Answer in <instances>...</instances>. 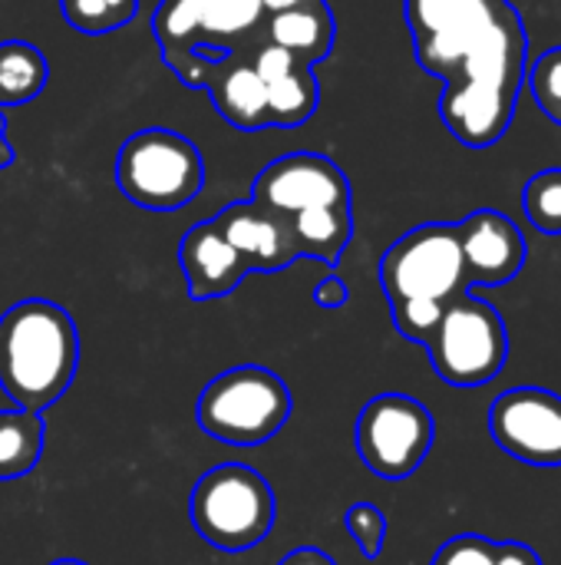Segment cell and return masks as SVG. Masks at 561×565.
<instances>
[{
  "instance_id": "obj_1",
  "label": "cell",
  "mask_w": 561,
  "mask_h": 565,
  "mask_svg": "<svg viewBox=\"0 0 561 565\" xmlns=\"http://www.w3.org/2000/svg\"><path fill=\"white\" fill-rule=\"evenodd\" d=\"M417 63L443 83L440 116L470 149L496 146L516 116L529 33L509 0H403Z\"/></svg>"
},
{
  "instance_id": "obj_2",
  "label": "cell",
  "mask_w": 561,
  "mask_h": 565,
  "mask_svg": "<svg viewBox=\"0 0 561 565\" xmlns=\"http://www.w3.org/2000/svg\"><path fill=\"white\" fill-rule=\"evenodd\" d=\"M76 367L79 334L66 308L26 298L0 315V391L17 411L53 407L69 391Z\"/></svg>"
},
{
  "instance_id": "obj_3",
  "label": "cell",
  "mask_w": 561,
  "mask_h": 565,
  "mask_svg": "<svg viewBox=\"0 0 561 565\" xmlns=\"http://www.w3.org/2000/svg\"><path fill=\"white\" fill-rule=\"evenodd\" d=\"M195 417L198 427L218 444L261 447L288 424L291 391L274 371L261 364H241L205 384Z\"/></svg>"
},
{
  "instance_id": "obj_4",
  "label": "cell",
  "mask_w": 561,
  "mask_h": 565,
  "mask_svg": "<svg viewBox=\"0 0 561 565\" xmlns=\"http://www.w3.org/2000/svg\"><path fill=\"white\" fill-rule=\"evenodd\" d=\"M188 513L208 546L222 553H245L271 533L278 503L271 483L258 470L222 463L198 477Z\"/></svg>"
},
{
  "instance_id": "obj_5",
  "label": "cell",
  "mask_w": 561,
  "mask_h": 565,
  "mask_svg": "<svg viewBox=\"0 0 561 565\" xmlns=\"http://www.w3.org/2000/svg\"><path fill=\"white\" fill-rule=\"evenodd\" d=\"M119 192L145 212H179L205 185V162L192 139L149 126L132 132L116 156Z\"/></svg>"
},
{
  "instance_id": "obj_6",
  "label": "cell",
  "mask_w": 561,
  "mask_h": 565,
  "mask_svg": "<svg viewBox=\"0 0 561 565\" xmlns=\"http://www.w3.org/2000/svg\"><path fill=\"white\" fill-rule=\"evenodd\" d=\"M380 285L390 305H450L470 291L460 232L453 222H427L400 235L380 258Z\"/></svg>"
},
{
  "instance_id": "obj_7",
  "label": "cell",
  "mask_w": 561,
  "mask_h": 565,
  "mask_svg": "<svg viewBox=\"0 0 561 565\" xmlns=\"http://www.w3.org/2000/svg\"><path fill=\"white\" fill-rule=\"evenodd\" d=\"M427 351L433 371L450 387H483L506 367V321L489 301L463 291L446 305L433 338L427 341Z\"/></svg>"
},
{
  "instance_id": "obj_8",
  "label": "cell",
  "mask_w": 561,
  "mask_h": 565,
  "mask_svg": "<svg viewBox=\"0 0 561 565\" xmlns=\"http://www.w3.org/2000/svg\"><path fill=\"white\" fill-rule=\"evenodd\" d=\"M261 0H159L152 36L159 50H192L222 60L265 40Z\"/></svg>"
},
{
  "instance_id": "obj_9",
  "label": "cell",
  "mask_w": 561,
  "mask_h": 565,
  "mask_svg": "<svg viewBox=\"0 0 561 565\" xmlns=\"http://www.w3.org/2000/svg\"><path fill=\"white\" fill-rule=\"evenodd\" d=\"M436 437L433 414L410 394H380L357 417V454L384 480L413 477Z\"/></svg>"
},
{
  "instance_id": "obj_10",
  "label": "cell",
  "mask_w": 561,
  "mask_h": 565,
  "mask_svg": "<svg viewBox=\"0 0 561 565\" xmlns=\"http://www.w3.org/2000/svg\"><path fill=\"white\" fill-rule=\"evenodd\" d=\"M162 63L192 89H205L212 96V106L222 113L225 122H231L241 132L268 129V89L261 76L251 66V56L245 50L228 53L222 60H208L192 50H159Z\"/></svg>"
},
{
  "instance_id": "obj_11",
  "label": "cell",
  "mask_w": 561,
  "mask_h": 565,
  "mask_svg": "<svg viewBox=\"0 0 561 565\" xmlns=\"http://www.w3.org/2000/svg\"><path fill=\"white\" fill-rule=\"evenodd\" d=\"M493 440L529 467H561V397L546 387H513L489 407Z\"/></svg>"
},
{
  "instance_id": "obj_12",
  "label": "cell",
  "mask_w": 561,
  "mask_h": 565,
  "mask_svg": "<svg viewBox=\"0 0 561 565\" xmlns=\"http://www.w3.org/2000/svg\"><path fill=\"white\" fill-rule=\"evenodd\" d=\"M251 202L291 218L308 209L350 205V182L334 159L321 152H291L258 172Z\"/></svg>"
},
{
  "instance_id": "obj_13",
  "label": "cell",
  "mask_w": 561,
  "mask_h": 565,
  "mask_svg": "<svg viewBox=\"0 0 561 565\" xmlns=\"http://www.w3.org/2000/svg\"><path fill=\"white\" fill-rule=\"evenodd\" d=\"M460 232V248H463V265L470 288L473 285H506L526 268V235L519 225L496 212V209H479L456 222Z\"/></svg>"
},
{
  "instance_id": "obj_14",
  "label": "cell",
  "mask_w": 561,
  "mask_h": 565,
  "mask_svg": "<svg viewBox=\"0 0 561 565\" xmlns=\"http://www.w3.org/2000/svg\"><path fill=\"white\" fill-rule=\"evenodd\" d=\"M212 222L231 242V248L248 262L251 271H281L294 258H301L291 222L251 199L231 202Z\"/></svg>"
},
{
  "instance_id": "obj_15",
  "label": "cell",
  "mask_w": 561,
  "mask_h": 565,
  "mask_svg": "<svg viewBox=\"0 0 561 565\" xmlns=\"http://www.w3.org/2000/svg\"><path fill=\"white\" fill-rule=\"evenodd\" d=\"M255 73L261 76L265 89H268V119L271 126L291 129V126H304L317 103H321V86L311 73L308 63L294 60L288 50L261 40L248 50Z\"/></svg>"
},
{
  "instance_id": "obj_16",
  "label": "cell",
  "mask_w": 561,
  "mask_h": 565,
  "mask_svg": "<svg viewBox=\"0 0 561 565\" xmlns=\"http://www.w3.org/2000/svg\"><path fill=\"white\" fill-rule=\"evenodd\" d=\"M179 268L185 275L188 295L195 301H212L231 295L248 278V262L231 248V242L218 232V225L198 222L179 242Z\"/></svg>"
},
{
  "instance_id": "obj_17",
  "label": "cell",
  "mask_w": 561,
  "mask_h": 565,
  "mask_svg": "<svg viewBox=\"0 0 561 565\" xmlns=\"http://www.w3.org/2000/svg\"><path fill=\"white\" fill-rule=\"evenodd\" d=\"M334 36H337V23L327 0H311L281 13H268L265 20V40L288 50L294 60L308 66L331 56Z\"/></svg>"
},
{
  "instance_id": "obj_18",
  "label": "cell",
  "mask_w": 561,
  "mask_h": 565,
  "mask_svg": "<svg viewBox=\"0 0 561 565\" xmlns=\"http://www.w3.org/2000/svg\"><path fill=\"white\" fill-rule=\"evenodd\" d=\"M298 255L301 258H317L324 265H337L344 248L354 238V212L350 205H324V209H308L288 218Z\"/></svg>"
},
{
  "instance_id": "obj_19",
  "label": "cell",
  "mask_w": 561,
  "mask_h": 565,
  "mask_svg": "<svg viewBox=\"0 0 561 565\" xmlns=\"http://www.w3.org/2000/svg\"><path fill=\"white\" fill-rule=\"evenodd\" d=\"M50 66L40 46L26 40H3L0 43V109L33 103L46 86Z\"/></svg>"
},
{
  "instance_id": "obj_20",
  "label": "cell",
  "mask_w": 561,
  "mask_h": 565,
  "mask_svg": "<svg viewBox=\"0 0 561 565\" xmlns=\"http://www.w3.org/2000/svg\"><path fill=\"white\" fill-rule=\"evenodd\" d=\"M43 457V417L30 411H0V483L26 477Z\"/></svg>"
},
{
  "instance_id": "obj_21",
  "label": "cell",
  "mask_w": 561,
  "mask_h": 565,
  "mask_svg": "<svg viewBox=\"0 0 561 565\" xmlns=\"http://www.w3.org/2000/svg\"><path fill=\"white\" fill-rule=\"evenodd\" d=\"M430 565H542V559L526 543H503V540L463 533L453 536Z\"/></svg>"
},
{
  "instance_id": "obj_22",
  "label": "cell",
  "mask_w": 561,
  "mask_h": 565,
  "mask_svg": "<svg viewBox=\"0 0 561 565\" xmlns=\"http://www.w3.org/2000/svg\"><path fill=\"white\" fill-rule=\"evenodd\" d=\"M66 23L79 33L103 36L122 30L139 13V0H60Z\"/></svg>"
},
{
  "instance_id": "obj_23",
  "label": "cell",
  "mask_w": 561,
  "mask_h": 565,
  "mask_svg": "<svg viewBox=\"0 0 561 565\" xmlns=\"http://www.w3.org/2000/svg\"><path fill=\"white\" fill-rule=\"evenodd\" d=\"M522 209L542 235H561V166L542 169L526 182Z\"/></svg>"
},
{
  "instance_id": "obj_24",
  "label": "cell",
  "mask_w": 561,
  "mask_h": 565,
  "mask_svg": "<svg viewBox=\"0 0 561 565\" xmlns=\"http://www.w3.org/2000/svg\"><path fill=\"white\" fill-rule=\"evenodd\" d=\"M526 79H529V89L539 103V109L561 126V46L546 50L532 70H526Z\"/></svg>"
},
{
  "instance_id": "obj_25",
  "label": "cell",
  "mask_w": 561,
  "mask_h": 565,
  "mask_svg": "<svg viewBox=\"0 0 561 565\" xmlns=\"http://www.w3.org/2000/svg\"><path fill=\"white\" fill-rule=\"evenodd\" d=\"M344 526H347V533L354 536V543L360 546V553L367 559H377L384 553V543H387V516L380 513V507H374V503H354L344 513Z\"/></svg>"
},
{
  "instance_id": "obj_26",
  "label": "cell",
  "mask_w": 561,
  "mask_h": 565,
  "mask_svg": "<svg viewBox=\"0 0 561 565\" xmlns=\"http://www.w3.org/2000/svg\"><path fill=\"white\" fill-rule=\"evenodd\" d=\"M443 305H430V301H403V305H390L393 315V328L407 338L427 348V341L433 338L440 318H443Z\"/></svg>"
},
{
  "instance_id": "obj_27",
  "label": "cell",
  "mask_w": 561,
  "mask_h": 565,
  "mask_svg": "<svg viewBox=\"0 0 561 565\" xmlns=\"http://www.w3.org/2000/svg\"><path fill=\"white\" fill-rule=\"evenodd\" d=\"M347 298H350V291H347V285L337 275H327L324 281L314 285V305L317 308H331L334 311V308H344Z\"/></svg>"
},
{
  "instance_id": "obj_28",
  "label": "cell",
  "mask_w": 561,
  "mask_h": 565,
  "mask_svg": "<svg viewBox=\"0 0 561 565\" xmlns=\"http://www.w3.org/2000/svg\"><path fill=\"white\" fill-rule=\"evenodd\" d=\"M278 565H337V563H334L327 553L314 550V546H301V550L288 553V556H284Z\"/></svg>"
},
{
  "instance_id": "obj_29",
  "label": "cell",
  "mask_w": 561,
  "mask_h": 565,
  "mask_svg": "<svg viewBox=\"0 0 561 565\" xmlns=\"http://www.w3.org/2000/svg\"><path fill=\"white\" fill-rule=\"evenodd\" d=\"M301 3H311V0H261L265 13H281V10H291V7H301Z\"/></svg>"
},
{
  "instance_id": "obj_30",
  "label": "cell",
  "mask_w": 561,
  "mask_h": 565,
  "mask_svg": "<svg viewBox=\"0 0 561 565\" xmlns=\"http://www.w3.org/2000/svg\"><path fill=\"white\" fill-rule=\"evenodd\" d=\"M50 565H86V563H79V559H56V563H50Z\"/></svg>"
},
{
  "instance_id": "obj_31",
  "label": "cell",
  "mask_w": 561,
  "mask_h": 565,
  "mask_svg": "<svg viewBox=\"0 0 561 565\" xmlns=\"http://www.w3.org/2000/svg\"><path fill=\"white\" fill-rule=\"evenodd\" d=\"M0 132H7V119H3V113H0Z\"/></svg>"
}]
</instances>
